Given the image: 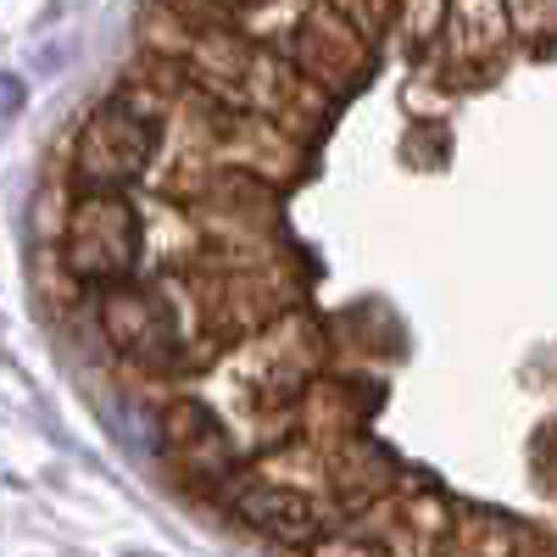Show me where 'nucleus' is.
I'll return each mask as SVG.
<instances>
[{
  "instance_id": "1",
  "label": "nucleus",
  "mask_w": 557,
  "mask_h": 557,
  "mask_svg": "<svg viewBox=\"0 0 557 557\" xmlns=\"http://www.w3.org/2000/svg\"><path fill=\"white\" fill-rule=\"evenodd\" d=\"M246 513H251L262 530H273L278 541H312V530H318L312 507H307L301 496H285V491H257V496H246Z\"/></svg>"
}]
</instances>
